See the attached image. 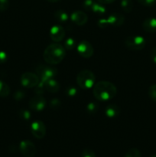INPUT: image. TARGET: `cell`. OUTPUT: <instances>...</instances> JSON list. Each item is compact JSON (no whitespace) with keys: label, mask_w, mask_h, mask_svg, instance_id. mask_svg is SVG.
<instances>
[{"label":"cell","mask_w":156,"mask_h":157,"mask_svg":"<svg viewBox=\"0 0 156 157\" xmlns=\"http://www.w3.org/2000/svg\"><path fill=\"white\" fill-rule=\"evenodd\" d=\"M93 94L99 101H108L113 99L117 93L116 87L110 81H99L93 86Z\"/></svg>","instance_id":"6da1fadb"},{"label":"cell","mask_w":156,"mask_h":157,"mask_svg":"<svg viewBox=\"0 0 156 157\" xmlns=\"http://www.w3.org/2000/svg\"><path fill=\"white\" fill-rule=\"evenodd\" d=\"M66 56V49L58 43H53L47 46L43 54L44 60L49 64H60Z\"/></svg>","instance_id":"7a4b0ae2"},{"label":"cell","mask_w":156,"mask_h":157,"mask_svg":"<svg viewBox=\"0 0 156 157\" xmlns=\"http://www.w3.org/2000/svg\"><path fill=\"white\" fill-rule=\"evenodd\" d=\"M96 78L94 74L89 70H83L76 77V83L81 89L88 90L94 86Z\"/></svg>","instance_id":"3957f363"},{"label":"cell","mask_w":156,"mask_h":157,"mask_svg":"<svg viewBox=\"0 0 156 157\" xmlns=\"http://www.w3.org/2000/svg\"><path fill=\"white\" fill-rule=\"evenodd\" d=\"M36 74L42 81L49 79H53L58 73V70L55 67L50 65H39L35 69Z\"/></svg>","instance_id":"277c9868"},{"label":"cell","mask_w":156,"mask_h":157,"mask_svg":"<svg viewBox=\"0 0 156 157\" xmlns=\"http://www.w3.org/2000/svg\"><path fill=\"white\" fill-rule=\"evenodd\" d=\"M146 41L142 36L139 35H132L127 37L125 40V45L128 49L133 51H140L145 48Z\"/></svg>","instance_id":"5b68a950"},{"label":"cell","mask_w":156,"mask_h":157,"mask_svg":"<svg viewBox=\"0 0 156 157\" xmlns=\"http://www.w3.org/2000/svg\"><path fill=\"white\" fill-rule=\"evenodd\" d=\"M40 82L39 77L37 74L32 72H25L21 77V83L24 87L27 88L35 87Z\"/></svg>","instance_id":"8992f818"},{"label":"cell","mask_w":156,"mask_h":157,"mask_svg":"<svg viewBox=\"0 0 156 157\" xmlns=\"http://www.w3.org/2000/svg\"><path fill=\"white\" fill-rule=\"evenodd\" d=\"M31 131H32V135L35 138L38 140H41L44 137L47 132L46 126L42 121H34L31 126Z\"/></svg>","instance_id":"52a82bcc"},{"label":"cell","mask_w":156,"mask_h":157,"mask_svg":"<svg viewBox=\"0 0 156 157\" xmlns=\"http://www.w3.org/2000/svg\"><path fill=\"white\" fill-rule=\"evenodd\" d=\"M77 52L83 58H89L93 56L94 49H93V47L91 44V43L89 42L88 41L84 40V41H81L78 44Z\"/></svg>","instance_id":"ba28073f"},{"label":"cell","mask_w":156,"mask_h":157,"mask_svg":"<svg viewBox=\"0 0 156 157\" xmlns=\"http://www.w3.org/2000/svg\"><path fill=\"white\" fill-rule=\"evenodd\" d=\"M19 149L21 154L24 157H34L36 154V147L32 141H21L19 146Z\"/></svg>","instance_id":"9c48e42d"},{"label":"cell","mask_w":156,"mask_h":157,"mask_svg":"<svg viewBox=\"0 0 156 157\" xmlns=\"http://www.w3.org/2000/svg\"><path fill=\"white\" fill-rule=\"evenodd\" d=\"M47 104L45 98L41 95H38V96L33 97L32 99L29 101V107L32 110H35V111H41L44 110Z\"/></svg>","instance_id":"30bf717a"},{"label":"cell","mask_w":156,"mask_h":157,"mask_svg":"<svg viewBox=\"0 0 156 157\" xmlns=\"http://www.w3.org/2000/svg\"><path fill=\"white\" fill-rule=\"evenodd\" d=\"M65 33V30L62 26L60 25H56L50 29L49 35H50V38L52 41L58 43L64 39Z\"/></svg>","instance_id":"8fae6325"},{"label":"cell","mask_w":156,"mask_h":157,"mask_svg":"<svg viewBox=\"0 0 156 157\" xmlns=\"http://www.w3.org/2000/svg\"><path fill=\"white\" fill-rule=\"evenodd\" d=\"M72 21L77 25H84L88 21V17L85 12L82 11H75L70 15Z\"/></svg>","instance_id":"7c38bea8"},{"label":"cell","mask_w":156,"mask_h":157,"mask_svg":"<svg viewBox=\"0 0 156 157\" xmlns=\"http://www.w3.org/2000/svg\"><path fill=\"white\" fill-rule=\"evenodd\" d=\"M106 20L108 21L109 25L118 27V26H120L123 24L124 21H125V18L122 14L113 13L109 16V18Z\"/></svg>","instance_id":"4fadbf2b"},{"label":"cell","mask_w":156,"mask_h":157,"mask_svg":"<svg viewBox=\"0 0 156 157\" xmlns=\"http://www.w3.org/2000/svg\"><path fill=\"white\" fill-rule=\"evenodd\" d=\"M44 83L45 90H47L50 93H57L60 89V84L57 81L53 79H49L47 81H42Z\"/></svg>","instance_id":"5bb4252c"},{"label":"cell","mask_w":156,"mask_h":157,"mask_svg":"<svg viewBox=\"0 0 156 157\" xmlns=\"http://www.w3.org/2000/svg\"><path fill=\"white\" fill-rule=\"evenodd\" d=\"M142 28L145 32L148 33L156 32V18H148L145 19L142 24Z\"/></svg>","instance_id":"9a60e30c"},{"label":"cell","mask_w":156,"mask_h":157,"mask_svg":"<svg viewBox=\"0 0 156 157\" xmlns=\"http://www.w3.org/2000/svg\"><path fill=\"white\" fill-rule=\"evenodd\" d=\"M120 113V108L116 104H110L106 107L105 114L107 117L113 118L117 117Z\"/></svg>","instance_id":"2e32d148"},{"label":"cell","mask_w":156,"mask_h":157,"mask_svg":"<svg viewBox=\"0 0 156 157\" xmlns=\"http://www.w3.org/2000/svg\"><path fill=\"white\" fill-rule=\"evenodd\" d=\"M54 16L56 21L59 23H65L68 20V15L65 11L62 9L57 10L54 14Z\"/></svg>","instance_id":"e0dca14e"},{"label":"cell","mask_w":156,"mask_h":157,"mask_svg":"<svg viewBox=\"0 0 156 157\" xmlns=\"http://www.w3.org/2000/svg\"><path fill=\"white\" fill-rule=\"evenodd\" d=\"M10 94V87L4 81H0V97L6 98Z\"/></svg>","instance_id":"ac0fdd59"},{"label":"cell","mask_w":156,"mask_h":157,"mask_svg":"<svg viewBox=\"0 0 156 157\" xmlns=\"http://www.w3.org/2000/svg\"><path fill=\"white\" fill-rule=\"evenodd\" d=\"M121 7L125 12H131L133 9V2L132 0H122L121 1Z\"/></svg>","instance_id":"d6986e66"},{"label":"cell","mask_w":156,"mask_h":157,"mask_svg":"<svg viewBox=\"0 0 156 157\" xmlns=\"http://www.w3.org/2000/svg\"><path fill=\"white\" fill-rule=\"evenodd\" d=\"M99 105L96 102H90L87 106V111L90 114H94L98 111Z\"/></svg>","instance_id":"ffe728a7"},{"label":"cell","mask_w":156,"mask_h":157,"mask_svg":"<svg viewBox=\"0 0 156 157\" xmlns=\"http://www.w3.org/2000/svg\"><path fill=\"white\" fill-rule=\"evenodd\" d=\"M91 11H93V12L97 14H104L106 12V8L105 6H102V4H101V3L95 2Z\"/></svg>","instance_id":"44dd1931"},{"label":"cell","mask_w":156,"mask_h":157,"mask_svg":"<svg viewBox=\"0 0 156 157\" xmlns=\"http://www.w3.org/2000/svg\"><path fill=\"white\" fill-rule=\"evenodd\" d=\"M76 46V41L73 38H68L64 43V48L66 50H72Z\"/></svg>","instance_id":"7402d4cb"},{"label":"cell","mask_w":156,"mask_h":157,"mask_svg":"<svg viewBox=\"0 0 156 157\" xmlns=\"http://www.w3.org/2000/svg\"><path fill=\"white\" fill-rule=\"evenodd\" d=\"M148 96L153 101L156 102V84L150 86L148 89Z\"/></svg>","instance_id":"603a6c76"},{"label":"cell","mask_w":156,"mask_h":157,"mask_svg":"<svg viewBox=\"0 0 156 157\" xmlns=\"http://www.w3.org/2000/svg\"><path fill=\"white\" fill-rule=\"evenodd\" d=\"M125 157H141V153L140 151L136 148L130 149V150L127 152Z\"/></svg>","instance_id":"cb8c5ba5"},{"label":"cell","mask_w":156,"mask_h":157,"mask_svg":"<svg viewBox=\"0 0 156 157\" xmlns=\"http://www.w3.org/2000/svg\"><path fill=\"white\" fill-rule=\"evenodd\" d=\"M61 105V102L60 100L58 99H53L50 101V104H49V106H50V108L52 110H58V109L60 108Z\"/></svg>","instance_id":"d4e9b609"},{"label":"cell","mask_w":156,"mask_h":157,"mask_svg":"<svg viewBox=\"0 0 156 157\" xmlns=\"http://www.w3.org/2000/svg\"><path fill=\"white\" fill-rule=\"evenodd\" d=\"M19 116L21 119L24 120V121H28V120H30L31 113L28 111V110L23 109V110H20Z\"/></svg>","instance_id":"484cf974"},{"label":"cell","mask_w":156,"mask_h":157,"mask_svg":"<svg viewBox=\"0 0 156 157\" xmlns=\"http://www.w3.org/2000/svg\"><path fill=\"white\" fill-rule=\"evenodd\" d=\"M66 93L70 98H73V97H75L76 94H77V89L76 88L73 86H70V87H67V90H66Z\"/></svg>","instance_id":"4316f807"},{"label":"cell","mask_w":156,"mask_h":157,"mask_svg":"<svg viewBox=\"0 0 156 157\" xmlns=\"http://www.w3.org/2000/svg\"><path fill=\"white\" fill-rule=\"evenodd\" d=\"M45 91V88H44V83L42 81L39 82V84L35 87V93L38 95H41L44 93Z\"/></svg>","instance_id":"83f0119b"},{"label":"cell","mask_w":156,"mask_h":157,"mask_svg":"<svg viewBox=\"0 0 156 157\" xmlns=\"http://www.w3.org/2000/svg\"><path fill=\"white\" fill-rule=\"evenodd\" d=\"M94 3L93 0H85L83 3V6H84V9H86L87 11H91Z\"/></svg>","instance_id":"f1b7e54d"},{"label":"cell","mask_w":156,"mask_h":157,"mask_svg":"<svg viewBox=\"0 0 156 157\" xmlns=\"http://www.w3.org/2000/svg\"><path fill=\"white\" fill-rule=\"evenodd\" d=\"M9 7V0H0V11L5 12L7 10Z\"/></svg>","instance_id":"f546056e"},{"label":"cell","mask_w":156,"mask_h":157,"mask_svg":"<svg viewBox=\"0 0 156 157\" xmlns=\"http://www.w3.org/2000/svg\"><path fill=\"white\" fill-rule=\"evenodd\" d=\"M25 97V93H24L23 90H18L14 94V98H15L16 101H20V100L23 99Z\"/></svg>","instance_id":"4dcf8cb0"},{"label":"cell","mask_w":156,"mask_h":157,"mask_svg":"<svg viewBox=\"0 0 156 157\" xmlns=\"http://www.w3.org/2000/svg\"><path fill=\"white\" fill-rule=\"evenodd\" d=\"M82 157H96V155L92 150L85 149L82 152Z\"/></svg>","instance_id":"1f68e13d"},{"label":"cell","mask_w":156,"mask_h":157,"mask_svg":"<svg viewBox=\"0 0 156 157\" xmlns=\"http://www.w3.org/2000/svg\"><path fill=\"white\" fill-rule=\"evenodd\" d=\"M137 1L144 6H152L156 2V0H137Z\"/></svg>","instance_id":"d6a6232c"},{"label":"cell","mask_w":156,"mask_h":157,"mask_svg":"<svg viewBox=\"0 0 156 157\" xmlns=\"http://www.w3.org/2000/svg\"><path fill=\"white\" fill-rule=\"evenodd\" d=\"M8 60V55L5 52H0V64L6 62Z\"/></svg>","instance_id":"836d02e7"},{"label":"cell","mask_w":156,"mask_h":157,"mask_svg":"<svg viewBox=\"0 0 156 157\" xmlns=\"http://www.w3.org/2000/svg\"><path fill=\"white\" fill-rule=\"evenodd\" d=\"M98 26L102 29H104V28H106L109 26L108 21H107L106 19H101L98 21Z\"/></svg>","instance_id":"e575fe53"},{"label":"cell","mask_w":156,"mask_h":157,"mask_svg":"<svg viewBox=\"0 0 156 157\" xmlns=\"http://www.w3.org/2000/svg\"><path fill=\"white\" fill-rule=\"evenodd\" d=\"M150 56H151V58L153 62L156 64V47L151 48V52H150Z\"/></svg>","instance_id":"d590c367"},{"label":"cell","mask_w":156,"mask_h":157,"mask_svg":"<svg viewBox=\"0 0 156 157\" xmlns=\"http://www.w3.org/2000/svg\"><path fill=\"white\" fill-rule=\"evenodd\" d=\"M99 3L102 5H106V4H110V3H113V2H115L116 0H97Z\"/></svg>","instance_id":"8d00e7d4"},{"label":"cell","mask_w":156,"mask_h":157,"mask_svg":"<svg viewBox=\"0 0 156 157\" xmlns=\"http://www.w3.org/2000/svg\"><path fill=\"white\" fill-rule=\"evenodd\" d=\"M47 2H51V3H54V2H58L61 1V0H47Z\"/></svg>","instance_id":"74e56055"},{"label":"cell","mask_w":156,"mask_h":157,"mask_svg":"<svg viewBox=\"0 0 156 157\" xmlns=\"http://www.w3.org/2000/svg\"><path fill=\"white\" fill-rule=\"evenodd\" d=\"M151 157H156V155H153V156H151Z\"/></svg>","instance_id":"f35d334b"}]
</instances>
